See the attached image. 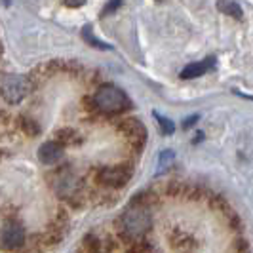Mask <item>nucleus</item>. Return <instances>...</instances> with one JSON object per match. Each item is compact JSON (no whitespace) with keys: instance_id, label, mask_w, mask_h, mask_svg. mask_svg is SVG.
Here are the masks:
<instances>
[{"instance_id":"13","label":"nucleus","mask_w":253,"mask_h":253,"mask_svg":"<svg viewBox=\"0 0 253 253\" xmlns=\"http://www.w3.org/2000/svg\"><path fill=\"white\" fill-rule=\"evenodd\" d=\"M154 118L158 120V126H160V131H162V133L171 135V133L175 131V126H173V122H171L169 118H164V116H160L158 113H154Z\"/></svg>"},{"instance_id":"15","label":"nucleus","mask_w":253,"mask_h":253,"mask_svg":"<svg viewBox=\"0 0 253 253\" xmlns=\"http://www.w3.org/2000/svg\"><path fill=\"white\" fill-rule=\"evenodd\" d=\"M65 6H69V8H80V6H84L86 4V0H61Z\"/></svg>"},{"instance_id":"5","label":"nucleus","mask_w":253,"mask_h":253,"mask_svg":"<svg viewBox=\"0 0 253 253\" xmlns=\"http://www.w3.org/2000/svg\"><path fill=\"white\" fill-rule=\"evenodd\" d=\"M129 179V171L126 168H105L99 173V181L107 187H122Z\"/></svg>"},{"instance_id":"9","label":"nucleus","mask_w":253,"mask_h":253,"mask_svg":"<svg viewBox=\"0 0 253 253\" xmlns=\"http://www.w3.org/2000/svg\"><path fill=\"white\" fill-rule=\"evenodd\" d=\"M78 189V179L75 173L71 171H63L61 175H57V183H55V190L61 196H71L75 194V190Z\"/></svg>"},{"instance_id":"3","label":"nucleus","mask_w":253,"mask_h":253,"mask_svg":"<svg viewBox=\"0 0 253 253\" xmlns=\"http://www.w3.org/2000/svg\"><path fill=\"white\" fill-rule=\"evenodd\" d=\"M31 84L21 75H4L0 78V95L8 103H19L27 97Z\"/></svg>"},{"instance_id":"11","label":"nucleus","mask_w":253,"mask_h":253,"mask_svg":"<svg viewBox=\"0 0 253 253\" xmlns=\"http://www.w3.org/2000/svg\"><path fill=\"white\" fill-rule=\"evenodd\" d=\"M82 38H84L88 44L95 46V48H99V50H113V46H111V44L101 42L99 38H95V35H93V31H91V27L89 25H86L84 29H82Z\"/></svg>"},{"instance_id":"6","label":"nucleus","mask_w":253,"mask_h":253,"mask_svg":"<svg viewBox=\"0 0 253 253\" xmlns=\"http://www.w3.org/2000/svg\"><path fill=\"white\" fill-rule=\"evenodd\" d=\"M61 156H63V147L55 141H48L38 149V158L42 164H55L61 160Z\"/></svg>"},{"instance_id":"2","label":"nucleus","mask_w":253,"mask_h":253,"mask_svg":"<svg viewBox=\"0 0 253 253\" xmlns=\"http://www.w3.org/2000/svg\"><path fill=\"white\" fill-rule=\"evenodd\" d=\"M93 105L97 111L107 114H116V113H124L126 109L131 107V101L126 95V91L120 88H116L113 84H107L95 91L93 95Z\"/></svg>"},{"instance_id":"1","label":"nucleus","mask_w":253,"mask_h":253,"mask_svg":"<svg viewBox=\"0 0 253 253\" xmlns=\"http://www.w3.org/2000/svg\"><path fill=\"white\" fill-rule=\"evenodd\" d=\"M120 225L127 236H133V238L143 236L152 227V215L149 206L139 200H133L131 206L120 217Z\"/></svg>"},{"instance_id":"18","label":"nucleus","mask_w":253,"mask_h":253,"mask_svg":"<svg viewBox=\"0 0 253 253\" xmlns=\"http://www.w3.org/2000/svg\"><path fill=\"white\" fill-rule=\"evenodd\" d=\"M156 2H164V0H156Z\"/></svg>"},{"instance_id":"17","label":"nucleus","mask_w":253,"mask_h":253,"mask_svg":"<svg viewBox=\"0 0 253 253\" xmlns=\"http://www.w3.org/2000/svg\"><path fill=\"white\" fill-rule=\"evenodd\" d=\"M196 120H198V116H190L189 120H187V122H185V127L192 126V124H194V122H196Z\"/></svg>"},{"instance_id":"10","label":"nucleus","mask_w":253,"mask_h":253,"mask_svg":"<svg viewBox=\"0 0 253 253\" xmlns=\"http://www.w3.org/2000/svg\"><path fill=\"white\" fill-rule=\"evenodd\" d=\"M217 10L221 13H225V15H230V17H234V19H242V8L234 2V0H219L217 2Z\"/></svg>"},{"instance_id":"7","label":"nucleus","mask_w":253,"mask_h":253,"mask_svg":"<svg viewBox=\"0 0 253 253\" xmlns=\"http://www.w3.org/2000/svg\"><path fill=\"white\" fill-rule=\"evenodd\" d=\"M215 65V59L213 57H208L204 61H196V63H189L183 71H181V78L183 80H190V78H198V76H204L208 71H211Z\"/></svg>"},{"instance_id":"14","label":"nucleus","mask_w":253,"mask_h":253,"mask_svg":"<svg viewBox=\"0 0 253 253\" xmlns=\"http://www.w3.org/2000/svg\"><path fill=\"white\" fill-rule=\"evenodd\" d=\"M120 6H122V0H109V2H107V6L101 10V15L103 17H105V15H111V13L116 12Z\"/></svg>"},{"instance_id":"16","label":"nucleus","mask_w":253,"mask_h":253,"mask_svg":"<svg viewBox=\"0 0 253 253\" xmlns=\"http://www.w3.org/2000/svg\"><path fill=\"white\" fill-rule=\"evenodd\" d=\"M135 253H154V252H152V248H149V246H141V248H137Z\"/></svg>"},{"instance_id":"4","label":"nucleus","mask_w":253,"mask_h":253,"mask_svg":"<svg viewBox=\"0 0 253 253\" xmlns=\"http://www.w3.org/2000/svg\"><path fill=\"white\" fill-rule=\"evenodd\" d=\"M25 244V228L17 221H6L0 225V250L13 252L23 248Z\"/></svg>"},{"instance_id":"12","label":"nucleus","mask_w":253,"mask_h":253,"mask_svg":"<svg viewBox=\"0 0 253 253\" xmlns=\"http://www.w3.org/2000/svg\"><path fill=\"white\" fill-rule=\"evenodd\" d=\"M173 158H175V154L173 151H162L158 154V166H156V173H164L166 169L169 168V166L173 164Z\"/></svg>"},{"instance_id":"8","label":"nucleus","mask_w":253,"mask_h":253,"mask_svg":"<svg viewBox=\"0 0 253 253\" xmlns=\"http://www.w3.org/2000/svg\"><path fill=\"white\" fill-rule=\"evenodd\" d=\"M120 129H122V133H124L131 143H143L145 137H147L145 126L141 124L139 120H124V122L120 124Z\"/></svg>"}]
</instances>
